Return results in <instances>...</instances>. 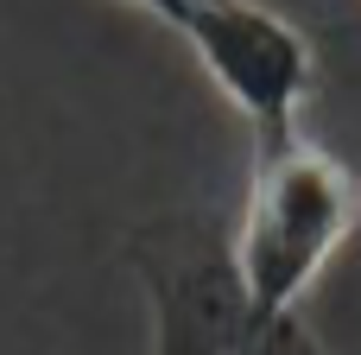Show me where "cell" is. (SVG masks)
I'll use <instances>...</instances> for the list:
<instances>
[{
	"label": "cell",
	"mask_w": 361,
	"mask_h": 355,
	"mask_svg": "<svg viewBox=\"0 0 361 355\" xmlns=\"http://www.w3.org/2000/svg\"><path fill=\"white\" fill-rule=\"evenodd\" d=\"M178 38L197 51L203 76L228 95V108L247 121L254 152H273L305 133L298 114L317 89V51L286 13L260 0H197Z\"/></svg>",
	"instance_id": "cell-3"
},
{
	"label": "cell",
	"mask_w": 361,
	"mask_h": 355,
	"mask_svg": "<svg viewBox=\"0 0 361 355\" xmlns=\"http://www.w3.org/2000/svg\"><path fill=\"white\" fill-rule=\"evenodd\" d=\"M127 267L152 311L146 355H317L298 324L254 318L228 235L209 216H152L127 235Z\"/></svg>",
	"instance_id": "cell-2"
},
{
	"label": "cell",
	"mask_w": 361,
	"mask_h": 355,
	"mask_svg": "<svg viewBox=\"0 0 361 355\" xmlns=\"http://www.w3.org/2000/svg\"><path fill=\"white\" fill-rule=\"evenodd\" d=\"M127 6H140V13H152L159 25H171V32H178V25L190 19V6H197V0H127Z\"/></svg>",
	"instance_id": "cell-4"
},
{
	"label": "cell",
	"mask_w": 361,
	"mask_h": 355,
	"mask_svg": "<svg viewBox=\"0 0 361 355\" xmlns=\"http://www.w3.org/2000/svg\"><path fill=\"white\" fill-rule=\"evenodd\" d=\"M361 222V178L317 140H286L254 152L241 222L228 229V267L267 324H298V305L324 267L349 248Z\"/></svg>",
	"instance_id": "cell-1"
}]
</instances>
